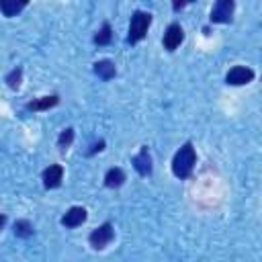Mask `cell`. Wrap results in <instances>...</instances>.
I'll list each match as a JSON object with an SVG mask.
<instances>
[{"label":"cell","mask_w":262,"mask_h":262,"mask_svg":"<svg viewBox=\"0 0 262 262\" xmlns=\"http://www.w3.org/2000/svg\"><path fill=\"white\" fill-rule=\"evenodd\" d=\"M194 162H196V154H194V147L190 141H186L172 158V172L176 178H188L192 168H194Z\"/></svg>","instance_id":"cell-1"},{"label":"cell","mask_w":262,"mask_h":262,"mask_svg":"<svg viewBox=\"0 0 262 262\" xmlns=\"http://www.w3.org/2000/svg\"><path fill=\"white\" fill-rule=\"evenodd\" d=\"M149 25H151V14H149V12H143V10H135L133 16H131V23H129L127 43H131V45L139 43V41L145 37Z\"/></svg>","instance_id":"cell-2"},{"label":"cell","mask_w":262,"mask_h":262,"mask_svg":"<svg viewBox=\"0 0 262 262\" xmlns=\"http://www.w3.org/2000/svg\"><path fill=\"white\" fill-rule=\"evenodd\" d=\"M113 237H115L113 225H111V223H102L100 227H96V229L88 235V242H90V246H92L94 250H102V248H106V246L113 242Z\"/></svg>","instance_id":"cell-3"},{"label":"cell","mask_w":262,"mask_h":262,"mask_svg":"<svg viewBox=\"0 0 262 262\" xmlns=\"http://www.w3.org/2000/svg\"><path fill=\"white\" fill-rule=\"evenodd\" d=\"M233 6H235L233 0H217L213 10H211V16H209L211 23H221V25L229 23L233 16Z\"/></svg>","instance_id":"cell-4"},{"label":"cell","mask_w":262,"mask_h":262,"mask_svg":"<svg viewBox=\"0 0 262 262\" xmlns=\"http://www.w3.org/2000/svg\"><path fill=\"white\" fill-rule=\"evenodd\" d=\"M252 80H254V70H250L246 66H235L225 76V82L231 86H244V84H250Z\"/></svg>","instance_id":"cell-5"},{"label":"cell","mask_w":262,"mask_h":262,"mask_svg":"<svg viewBox=\"0 0 262 262\" xmlns=\"http://www.w3.org/2000/svg\"><path fill=\"white\" fill-rule=\"evenodd\" d=\"M182 41H184V31H182V27H180L178 23L168 25V29H166V33H164V47H166L168 51H174Z\"/></svg>","instance_id":"cell-6"},{"label":"cell","mask_w":262,"mask_h":262,"mask_svg":"<svg viewBox=\"0 0 262 262\" xmlns=\"http://www.w3.org/2000/svg\"><path fill=\"white\" fill-rule=\"evenodd\" d=\"M63 180V168L59 164H51L43 170V186L45 188H57Z\"/></svg>","instance_id":"cell-7"},{"label":"cell","mask_w":262,"mask_h":262,"mask_svg":"<svg viewBox=\"0 0 262 262\" xmlns=\"http://www.w3.org/2000/svg\"><path fill=\"white\" fill-rule=\"evenodd\" d=\"M86 217H88V213H86L84 207H70L68 213L61 217V225H66V227H78V225H82L86 221Z\"/></svg>","instance_id":"cell-8"},{"label":"cell","mask_w":262,"mask_h":262,"mask_svg":"<svg viewBox=\"0 0 262 262\" xmlns=\"http://www.w3.org/2000/svg\"><path fill=\"white\" fill-rule=\"evenodd\" d=\"M133 168L141 174V176H149L151 174V156H149V149L143 145L141 151L133 158Z\"/></svg>","instance_id":"cell-9"},{"label":"cell","mask_w":262,"mask_h":262,"mask_svg":"<svg viewBox=\"0 0 262 262\" xmlns=\"http://www.w3.org/2000/svg\"><path fill=\"white\" fill-rule=\"evenodd\" d=\"M94 74L100 78V80H111L117 76V68L111 59H100L94 63Z\"/></svg>","instance_id":"cell-10"},{"label":"cell","mask_w":262,"mask_h":262,"mask_svg":"<svg viewBox=\"0 0 262 262\" xmlns=\"http://www.w3.org/2000/svg\"><path fill=\"white\" fill-rule=\"evenodd\" d=\"M57 102H59V96H57V94H51V96H41V98H37V100L27 102V108H29V111H47V108L55 106Z\"/></svg>","instance_id":"cell-11"},{"label":"cell","mask_w":262,"mask_h":262,"mask_svg":"<svg viewBox=\"0 0 262 262\" xmlns=\"http://www.w3.org/2000/svg\"><path fill=\"white\" fill-rule=\"evenodd\" d=\"M27 4L29 0H0V10L4 16H16Z\"/></svg>","instance_id":"cell-12"},{"label":"cell","mask_w":262,"mask_h":262,"mask_svg":"<svg viewBox=\"0 0 262 262\" xmlns=\"http://www.w3.org/2000/svg\"><path fill=\"white\" fill-rule=\"evenodd\" d=\"M125 182V172L121 170V168H111L106 174H104V184L108 186V188H117V186H121Z\"/></svg>","instance_id":"cell-13"},{"label":"cell","mask_w":262,"mask_h":262,"mask_svg":"<svg viewBox=\"0 0 262 262\" xmlns=\"http://www.w3.org/2000/svg\"><path fill=\"white\" fill-rule=\"evenodd\" d=\"M14 235L16 237H31L33 235V225H31V221H27V219H18V221H14Z\"/></svg>","instance_id":"cell-14"},{"label":"cell","mask_w":262,"mask_h":262,"mask_svg":"<svg viewBox=\"0 0 262 262\" xmlns=\"http://www.w3.org/2000/svg\"><path fill=\"white\" fill-rule=\"evenodd\" d=\"M111 39H113V31H111V25L108 23H102V27H100V31L94 35V43L96 45H106V43H111Z\"/></svg>","instance_id":"cell-15"},{"label":"cell","mask_w":262,"mask_h":262,"mask_svg":"<svg viewBox=\"0 0 262 262\" xmlns=\"http://www.w3.org/2000/svg\"><path fill=\"white\" fill-rule=\"evenodd\" d=\"M72 141H74V129L68 127V129H63V131L59 133V137H57V147H59V149H66V147L72 145Z\"/></svg>","instance_id":"cell-16"},{"label":"cell","mask_w":262,"mask_h":262,"mask_svg":"<svg viewBox=\"0 0 262 262\" xmlns=\"http://www.w3.org/2000/svg\"><path fill=\"white\" fill-rule=\"evenodd\" d=\"M20 78H23V70L20 68H14L10 74H6V84L10 88H18L20 86Z\"/></svg>","instance_id":"cell-17"},{"label":"cell","mask_w":262,"mask_h":262,"mask_svg":"<svg viewBox=\"0 0 262 262\" xmlns=\"http://www.w3.org/2000/svg\"><path fill=\"white\" fill-rule=\"evenodd\" d=\"M190 2H194V0H172V8H174V12H178L180 8H184Z\"/></svg>","instance_id":"cell-18"},{"label":"cell","mask_w":262,"mask_h":262,"mask_svg":"<svg viewBox=\"0 0 262 262\" xmlns=\"http://www.w3.org/2000/svg\"><path fill=\"white\" fill-rule=\"evenodd\" d=\"M102 147H104V139H98V143H94V145H92V149L88 151V156H92V154H96V151H100Z\"/></svg>","instance_id":"cell-19"}]
</instances>
